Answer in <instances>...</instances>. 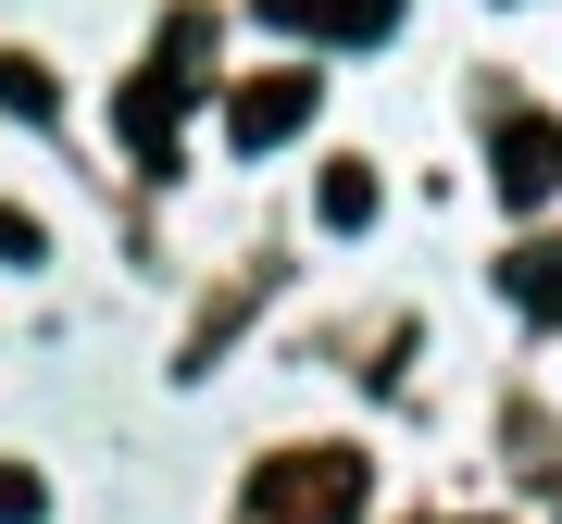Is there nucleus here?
<instances>
[{
  "mask_svg": "<svg viewBox=\"0 0 562 524\" xmlns=\"http://www.w3.org/2000/svg\"><path fill=\"white\" fill-rule=\"evenodd\" d=\"M501 287H513L525 312H562V250H550V238H525V250L501 262Z\"/></svg>",
  "mask_w": 562,
  "mask_h": 524,
  "instance_id": "423d86ee",
  "label": "nucleus"
},
{
  "mask_svg": "<svg viewBox=\"0 0 562 524\" xmlns=\"http://www.w3.org/2000/svg\"><path fill=\"white\" fill-rule=\"evenodd\" d=\"M0 113H25V125H50V76L25 50H0Z\"/></svg>",
  "mask_w": 562,
  "mask_h": 524,
  "instance_id": "6e6552de",
  "label": "nucleus"
},
{
  "mask_svg": "<svg viewBox=\"0 0 562 524\" xmlns=\"http://www.w3.org/2000/svg\"><path fill=\"white\" fill-rule=\"evenodd\" d=\"M50 238H38V213H13V201H0V262H38Z\"/></svg>",
  "mask_w": 562,
  "mask_h": 524,
  "instance_id": "9d476101",
  "label": "nucleus"
},
{
  "mask_svg": "<svg viewBox=\"0 0 562 524\" xmlns=\"http://www.w3.org/2000/svg\"><path fill=\"white\" fill-rule=\"evenodd\" d=\"M38 512H50V487L25 475V463H0V524H38Z\"/></svg>",
  "mask_w": 562,
  "mask_h": 524,
  "instance_id": "1a4fd4ad",
  "label": "nucleus"
},
{
  "mask_svg": "<svg viewBox=\"0 0 562 524\" xmlns=\"http://www.w3.org/2000/svg\"><path fill=\"white\" fill-rule=\"evenodd\" d=\"M188 88H201V76H176V62H138V76H125V101H113V125H125V150H138V162H176V113H188Z\"/></svg>",
  "mask_w": 562,
  "mask_h": 524,
  "instance_id": "7ed1b4c3",
  "label": "nucleus"
},
{
  "mask_svg": "<svg viewBox=\"0 0 562 524\" xmlns=\"http://www.w3.org/2000/svg\"><path fill=\"white\" fill-rule=\"evenodd\" d=\"M313 101H325V88L301 76V62H276V76H250L238 101H225V138H238V150H276V138L313 125Z\"/></svg>",
  "mask_w": 562,
  "mask_h": 524,
  "instance_id": "f03ea898",
  "label": "nucleus"
},
{
  "mask_svg": "<svg viewBox=\"0 0 562 524\" xmlns=\"http://www.w3.org/2000/svg\"><path fill=\"white\" fill-rule=\"evenodd\" d=\"M250 524H362V463L350 449H276L250 475Z\"/></svg>",
  "mask_w": 562,
  "mask_h": 524,
  "instance_id": "f257e3e1",
  "label": "nucleus"
},
{
  "mask_svg": "<svg viewBox=\"0 0 562 524\" xmlns=\"http://www.w3.org/2000/svg\"><path fill=\"white\" fill-rule=\"evenodd\" d=\"M313 213H325V225H375V175H362V162H325Z\"/></svg>",
  "mask_w": 562,
  "mask_h": 524,
  "instance_id": "0eeeda50",
  "label": "nucleus"
},
{
  "mask_svg": "<svg viewBox=\"0 0 562 524\" xmlns=\"http://www.w3.org/2000/svg\"><path fill=\"white\" fill-rule=\"evenodd\" d=\"M262 13H276V25H313V38H375L401 0H262Z\"/></svg>",
  "mask_w": 562,
  "mask_h": 524,
  "instance_id": "39448f33",
  "label": "nucleus"
},
{
  "mask_svg": "<svg viewBox=\"0 0 562 524\" xmlns=\"http://www.w3.org/2000/svg\"><path fill=\"white\" fill-rule=\"evenodd\" d=\"M487 162H501V201H513V213H538L550 187H562V125H550V113H501Z\"/></svg>",
  "mask_w": 562,
  "mask_h": 524,
  "instance_id": "20e7f679",
  "label": "nucleus"
}]
</instances>
